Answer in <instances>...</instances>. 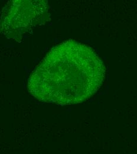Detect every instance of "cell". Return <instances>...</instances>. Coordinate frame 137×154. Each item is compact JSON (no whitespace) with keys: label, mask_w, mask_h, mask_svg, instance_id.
<instances>
[{"label":"cell","mask_w":137,"mask_h":154,"mask_svg":"<svg viewBox=\"0 0 137 154\" xmlns=\"http://www.w3.org/2000/svg\"><path fill=\"white\" fill-rule=\"evenodd\" d=\"M103 62L90 47L68 40L54 47L28 79L40 101L60 105L81 103L95 94L105 77Z\"/></svg>","instance_id":"1"},{"label":"cell","mask_w":137,"mask_h":154,"mask_svg":"<svg viewBox=\"0 0 137 154\" xmlns=\"http://www.w3.org/2000/svg\"><path fill=\"white\" fill-rule=\"evenodd\" d=\"M49 16V8L46 1H10L2 11L0 33L7 38L19 42L27 33L44 24Z\"/></svg>","instance_id":"2"}]
</instances>
